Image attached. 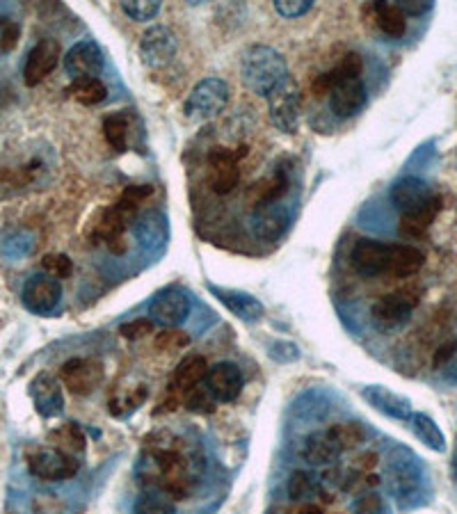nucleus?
Masks as SVG:
<instances>
[{
  "label": "nucleus",
  "instance_id": "obj_44",
  "mask_svg": "<svg viewBox=\"0 0 457 514\" xmlns=\"http://www.w3.org/2000/svg\"><path fill=\"white\" fill-rule=\"evenodd\" d=\"M272 7H275V12L279 16H284V19H298V16L307 14L311 7H314V3H311V0H277Z\"/></svg>",
  "mask_w": 457,
  "mask_h": 514
},
{
  "label": "nucleus",
  "instance_id": "obj_12",
  "mask_svg": "<svg viewBox=\"0 0 457 514\" xmlns=\"http://www.w3.org/2000/svg\"><path fill=\"white\" fill-rule=\"evenodd\" d=\"M389 261H391V243H380L373 238L357 240L352 247L350 263L359 275L366 279L387 277L389 275Z\"/></svg>",
  "mask_w": 457,
  "mask_h": 514
},
{
  "label": "nucleus",
  "instance_id": "obj_30",
  "mask_svg": "<svg viewBox=\"0 0 457 514\" xmlns=\"http://www.w3.org/2000/svg\"><path fill=\"white\" fill-rule=\"evenodd\" d=\"M286 227H288V213L284 208L270 206V208H263V211H259V215H256L254 234L263 240H277L284 234Z\"/></svg>",
  "mask_w": 457,
  "mask_h": 514
},
{
  "label": "nucleus",
  "instance_id": "obj_24",
  "mask_svg": "<svg viewBox=\"0 0 457 514\" xmlns=\"http://www.w3.org/2000/svg\"><path fill=\"white\" fill-rule=\"evenodd\" d=\"M208 368H211V366H208L206 359L199 357V355H190L188 359H183L172 373V380H170L172 391L174 393L179 391V393H183V396H186L190 389H195V387H199V384H204L206 375H208Z\"/></svg>",
  "mask_w": 457,
  "mask_h": 514
},
{
  "label": "nucleus",
  "instance_id": "obj_34",
  "mask_svg": "<svg viewBox=\"0 0 457 514\" xmlns=\"http://www.w3.org/2000/svg\"><path fill=\"white\" fill-rule=\"evenodd\" d=\"M154 195V186H147V183H142V186H128L124 192H122V197L117 199V204H115V208L119 213H124L126 218H131L133 220V215H135V211H138V208L147 202V199Z\"/></svg>",
  "mask_w": 457,
  "mask_h": 514
},
{
  "label": "nucleus",
  "instance_id": "obj_19",
  "mask_svg": "<svg viewBox=\"0 0 457 514\" xmlns=\"http://www.w3.org/2000/svg\"><path fill=\"white\" fill-rule=\"evenodd\" d=\"M288 188H291V174H288L286 167H277L275 172L266 179L256 181L254 186L247 190V202L254 206L256 211H263V208L277 206L286 197Z\"/></svg>",
  "mask_w": 457,
  "mask_h": 514
},
{
  "label": "nucleus",
  "instance_id": "obj_9",
  "mask_svg": "<svg viewBox=\"0 0 457 514\" xmlns=\"http://www.w3.org/2000/svg\"><path fill=\"white\" fill-rule=\"evenodd\" d=\"M21 302L30 313L51 316L62 302L60 279L46 275V272H37V275L28 277L21 288Z\"/></svg>",
  "mask_w": 457,
  "mask_h": 514
},
{
  "label": "nucleus",
  "instance_id": "obj_36",
  "mask_svg": "<svg viewBox=\"0 0 457 514\" xmlns=\"http://www.w3.org/2000/svg\"><path fill=\"white\" fill-rule=\"evenodd\" d=\"M119 7H122V12L128 16V19L138 23H147L151 19H156L160 12V3H156V0H124Z\"/></svg>",
  "mask_w": 457,
  "mask_h": 514
},
{
  "label": "nucleus",
  "instance_id": "obj_11",
  "mask_svg": "<svg viewBox=\"0 0 457 514\" xmlns=\"http://www.w3.org/2000/svg\"><path fill=\"white\" fill-rule=\"evenodd\" d=\"M106 377V368L99 359L94 357H76L69 359L67 364L60 368V382L67 387L74 396H90V393L99 387Z\"/></svg>",
  "mask_w": 457,
  "mask_h": 514
},
{
  "label": "nucleus",
  "instance_id": "obj_5",
  "mask_svg": "<svg viewBox=\"0 0 457 514\" xmlns=\"http://www.w3.org/2000/svg\"><path fill=\"white\" fill-rule=\"evenodd\" d=\"M247 144L238 147H213L208 151V167H211V190L215 195H229L240 183V160L247 156Z\"/></svg>",
  "mask_w": 457,
  "mask_h": 514
},
{
  "label": "nucleus",
  "instance_id": "obj_29",
  "mask_svg": "<svg viewBox=\"0 0 457 514\" xmlns=\"http://www.w3.org/2000/svg\"><path fill=\"white\" fill-rule=\"evenodd\" d=\"M439 211H442V204H435V206L426 208V211H419V213H412V215H400V224H398L400 238L416 240V238L426 236L430 224L435 222Z\"/></svg>",
  "mask_w": 457,
  "mask_h": 514
},
{
  "label": "nucleus",
  "instance_id": "obj_18",
  "mask_svg": "<svg viewBox=\"0 0 457 514\" xmlns=\"http://www.w3.org/2000/svg\"><path fill=\"white\" fill-rule=\"evenodd\" d=\"M131 224V218H126L124 213H119L115 206L101 211L99 220L94 222V234L92 243H103L108 245V250L112 254H124L128 250V240H126V229Z\"/></svg>",
  "mask_w": 457,
  "mask_h": 514
},
{
  "label": "nucleus",
  "instance_id": "obj_3",
  "mask_svg": "<svg viewBox=\"0 0 457 514\" xmlns=\"http://www.w3.org/2000/svg\"><path fill=\"white\" fill-rule=\"evenodd\" d=\"M229 99L231 90L227 80H222L218 76H208L192 87L186 99V106H183V112H186L188 122L204 124L220 117L224 108L229 106Z\"/></svg>",
  "mask_w": 457,
  "mask_h": 514
},
{
  "label": "nucleus",
  "instance_id": "obj_8",
  "mask_svg": "<svg viewBox=\"0 0 457 514\" xmlns=\"http://www.w3.org/2000/svg\"><path fill=\"white\" fill-rule=\"evenodd\" d=\"M391 204H394L396 211H400V215H412L426 211V208L435 204H442V197L437 195L428 181L419 179V176H403L391 188Z\"/></svg>",
  "mask_w": 457,
  "mask_h": 514
},
{
  "label": "nucleus",
  "instance_id": "obj_33",
  "mask_svg": "<svg viewBox=\"0 0 457 514\" xmlns=\"http://www.w3.org/2000/svg\"><path fill=\"white\" fill-rule=\"evenodd\" d=\"M330 435L334 437L336 444H339L341 451H350V448H357L359 444H364V441H366V428H364L362 423L343 421V423L332 425Z\"/></svg>",
  "mask_w": 457,
  "mask_h": 514
},
{
  "label": "nucleus",
  "instance_id": "obj_27",
  "mask_svg": "<svg viewBox=\"0 0 457 514\" xmlns=\"http://www.w3.org/2000/svg\"><path fill=\"white\" fill-rule=\"evenodd\" d=\"M371 12L384 37L400 39L407 32V16L396 3H382L380 0V3L371 5Z\"/></svg>",
  "mask_w": 457,
  "mask_h": 514
},
{
  "label": "nucleus",
  "instance_id": "obj_32",
  "mask_svg": "<svg viewBox=\"0 0 457 514\" xmlns=\"http://www.w3.org/2000/svg\"><path fill=\"white\" fill-rule=\"evenodd\" d=\"M51 441H53L55 448H60V451L78 457V453L85 451V441L87 439L83 435V430H80L76 423H67L55 432H51Z\"/></svg>",
  "mask_w": 457,
  "mask_h": 514
},
{
  "label": "nucleus",
  "instance_id": "obj_26",
  "mask_svg": "<svg viewBox=\"0 0 457 514\" xmlns=\"http://www.w3.org/2000/svg\"><path fill=\"white\" fill-rule=\"evenodd\" d=\"M407 425H410L412 435L421 441L423 446L430 448V451L435 453H446V437L442 428H439L437 421L432 419L430 414L426 412H414L412 419L407 421Z\"/></svg>",
  "mask_w": 457,
  "mask_h": 514
},
{
  "label": "nucleus",
  "instance_id": "obj_40",
  "mask_svg": "<svg viewBox=\"0 0 457 514\" xmlns=\"http://www.w3.org/2000/svg\"><path fill=\"white\" fill-rule=\"evenodd\" d=\"M352 514H389V505L378 492H366L352 505Z\"/></svg>",
  "mask_w": 457,
  "mask_h": 514
},
{
  "label": "nucleus",
  "instance_id": "obj_48",
  "mask_svg": "<svg viewBox=\"0 0 457 514\" xmlns=\"http://www.w3.org/2000/svg\"><path fill=\"white\" fill-rule=\"evenodd\" d=\"M19 35H21V28H19V23H5V28H3V32H0V48H3V51L7 53V51H14V46L19 44Z\"/></svg>",
  "mask_w": 457,
  "mask_h": 514
},
{
  "label": "nucleus",
  "instance_id": "obj_10",
  "mask_svg": "<svg viewBox=\"0 0 457 514\" xmlns=\"http://www.w3.org/2000/svg\"><path fill=\"white\" fill-rule=\"evenodd\" d=\"M179 53L176 35L165 26H151L140 39V60L147 69H165Z\"/></svg>",
  "mask_w": 457,
  "mask_h": 514
},
{
  "label": "nucleus",
  "instance_id": "obj_31",
  "mask_svg": "<svg viewBox=\"0 0 457 514\" xmlns=\"http://www.w3.org/2000/svg\"><path fill=\"white\" fill-rule=\"evenodd\" d=\"M103 135H106V142L112 149L126 151L128 135H131V115L117 112V115L106 117V122H103Z\"/></svg>",
  "mask_w": 457,
  "mask_h": 514
},
{
  "label": "nucleus",
  "instance_id": "obj_14",
  "mask_svg": "<svg viewBox=\"0 0 457 514\" xmlns=\"http://www.w3.org/2000/svg\"><path fill=\"white\" fill-rule=\"evenodd\" d=\"M149 316L163 327H176L190 316V297L179 286H170L160 291L149 304Z\"/></svg>",
  "mask_w": 457,
  "mask_h": 514
},
{
  "label": "nucleus",
  "instance_id": "obj_22",
  "mask_svg": "<svg viewBox=\"0 0 457 514\" xmlns=\"http://www.w3.org/2000/svg\"><path fill=\"white\" fill-rule=\"evenodd\" d=\"M366 99L368 94H366L364 80L348 78L336 85V90L330 96V108L339 119H348V117H355L357 112L366 106Z\"/></svg>",
  "mask_w": 457,
  "mask_h": 514
},
{
  "label": "nucleus",
  "instance_id": "obj_25",
  "mask_svg": "<svg viewBox=\"0 0 457 514\" xmlns=\"http://www.w3.org/2000/svg\"><path fill=\"white\" fill-rule=\"evenodd\" d=\"M302 453H304V460L316 464V467H325V464H332L339 460V455L343 451L330 435V430H323V432H311L307 441H304Z\"/></svg>",
  "mask_w": 457,
  "mask_h": 514
},
{
  "label": "nucleus",
  "instance_id": "obj_42",
  "mask_svg": "<svg viewBox=\"0 0 457 514\" xmlns=\"http://www.w3.org/2000/svg\"><path fill=\"white\" fill-rule=\"evenodd\" d=\"M190 345V336L181 329H165L156 336V350L170 352V350H183Z\"/></svg>",
  "mask_w": 457,
  "mask_h": 514
},
{
  "label": "nucleus",
  "instance_id": "obj_50",
  "mask_svg": "<svg viewBox=\"0 0 457 514\" xmlns=\"http://www.w3.org/2000/svg\"><path fill=\"white\" fill-rule=\"evenodd\" d=\"M300 514H325L323 508H318V505H304Z\"/></svg>",
  "mask_w": 457,
  "mask_h": 514
},
{
  "label": "nucleus",
  "instance_id": "obj_15",
  "mask_svg": "<svg viewBox=\"0 0 457 514\" xmlns=\"http://www.w3.org/2000/svg\"><path fill=\"white\" fill-rule=\"evenodd\" d=\"M103 67H106V58H103L101 46L92 39H83V42L74 44L64 55V71L71 76V80L99 78Z\"/></svg>",
  "mask_w": 457,
  "mask_h": 514
},
{
  "label": "nucleus",
  "instance_id": "obj_49",
  "mask_svg": "<svg viewBox=\"0 0 457 514\" xmlns=\"http://www.w3.org/2000/svg\"><path fill=\"white\" fill-rule=\"evenodd\" d=\"M396 5L403 10L405 16H421L435 7L432 3H423V0H403V3H396Z\"/></svg>",
  "mask_w": 457,
  "mask_h": 514
},
{
  "label": "nucleus",
  "instance_id": "obj_4",
  "mask_svg": "<svg viewBox=\"0 0 457 514\" xmlns=\"http://www.w3.org/2000/svg\"><path fill=\"white\" fill-rule=\"evenodd\" d=\"M419 302L421 295L416 288H400V291L382 295L371 309L375 327L384 334L400 332L412 320V313L419 307Z\"/></svg>",
  "mask_w": 457,
  "mask_h": 514
},
{
  "label": "nucleus",
  "instance_id": "obj_2",
  "mask_svg": "<svg viewBox=\"0 0 457 514\" xmlns=\"http://www.w3.org/2000/svg\"><path fill=\"white\" fill-rule=\"evenodd\" d=\"M240 78L247 90L256 96H268L284 85L288 78V64L277 48L266 44H254L240 58Z\"/></svg>",
  "mask_w": 457,
  "mask_h": 514
},
{
  "label": "nucleus",
  "instance_id": "obj_13",
  "mask_svg": "<svg viewBox=\"0 0 457 514\" xmlns=\"http://www.w3.org/2000/svg\"><path fill=\"white\" fill-rule=\"evenodd\" d=\"M62 48L55 39L46 37L30 48L26 64H23V83L28 87H37L42 80L53 74L55 67L60 64Z\"/></svg>",
  "mask_w": 457,
  "mask_h": 514
},
{
  "label": "nucleus",
  "instance_id": "obj_6",
  "mask_svg": "<svg viewBox=\"0 0 457 514\" xmlns=\"http://www.w3.org/2000/svg\"><path fill=\"white\" fill-rule=\"evenodd\" d=\"M28 469L35 478L46 480V483H62L71 480L80 469L76 455H69L55 446L35 448L28 453Z\"/></svg>",
  "mask_w": 457,
  "mask_h": 514
},
{
  "label": "nucleus",
  "instance_id": "obj_37",
  "mask_svg": "<svg viewBox=\"0 0 457 514\" xmlns=\"http://www.w3.org/2000/svg\"><path fill=\"white\" fill-rule=\"evenodd\" d=\"M135 514H176V508L167 496L144 494L135 503Z\"/></svg>",
  "mask_w": 457,
  "mask_h": 514
},
{
  "label": "nucleus",
  "instance_id": "obj_20",
  "mask_svg": "<svg viewBox=\"0 0 457 514\" xmlns=\"http://www.w3.org/2000/svg\"><path fill=\"white\" fill-rule=\"evenodd\" d=\"M30 398L35 403V409L44 419H55L62 414L64 398L60 380H55L51 373H39L35 380L30 382Z\"/></svg>",
  "mask_w": 457,
  "mask_h": 514
},
{
  "label": "nucleus",
  "instance_id": "obj_41",
  "mask_svg": "<svg viewBox=\"0 0 457 514\" xmlns=\"http://www.w3.org/2000/svg\"><path fill=\"white\" fill-rule=\"evenodd\" d=\"M341 80L343 78L336 67L325 71V74L314 78V83H311V94H314V99H325V96H332V92L336 90V85H339Z\"/></svg>",
  "mask_w": 457,
  "mask_h": 514
},
{
  "label": "nucleus",
  "instance_id": "obj_23",
  "mask_svg": "<svg viewBox=\"0 0 457 514\" xmlns=\"http://www.w3.org/2000/svg\"><path fill=\"white\" fill-rule=\"evenodd\" d=\"M135 238L144 247V250H160L170 238V227H167V218L160 211H147L138 215L133 224Z\"/></svg>",
  "mask_w": 457,
  "mask_h": 514
},
{
  "label": "nucleus",
  "instance_id": "obj_47",
  "mask_svg": "<svg viewBox=\"0 0 457 514\" xmlns=\"http://www.w3.org/2000/svg\"><path fill=\"white\" fill-rule=\"evenodd\" d=\"M270 357L277 359V361H293V359L300 357V348L295 343H288V341L272 343L270 345Z\"/></svg>",
  "mask_w": 457,
  "mask_h": 514
},
{
  "label": "nucleus",
  "instance_id": "obj_43",
  "mask_svg": "<svg viewBox=\"0 0 457 514\" xmlns=\"http://www.w3.org/2000/svg\"><path fill=\"white\" fill-rule=\"evenodd\" d=\"M154 329H156L154 320L138 318V320H131V323L119 325V334H122L128 341H138V339H144V336H149Z\"/></svg>",
  "mask_w": 457,
  "mask_h": 514
},
{
  "label": "nucleus",
  "instance_id": "obj_39",
  "mask_svg": "<svg viewBox=\"0 0 457 514\" xmlns=\"http://www.w3.org/2000/svg\"><path fill=\"white\" fill-rule=\"evenodd\" d=\"M183 403H186L190 412H195V414H211L215 409V400H213L211 393H208L204 384H199V387L190 389L186 393V400H183Z\"/></svg>",
  "mask_w": 457,
  "mask_h": 514
},
{
  "label": "nucleus",
  "instance_id": "obj_17",
  "mask_svg": "<svg viewBox=\"0 0 457 514\" xmlns=\"http://www.w3.org/2000/svg\"><path fill=\"white\" fill-rule=\"evenodd\" d=\"M359 396L364 398L366 405H371L375 412H380L382 416H387V419H394V421H410L414 409H412V400L407 396H400V393L391 391L387 387H382V384H368L362 391H359Z\"/></svg>",
  "mask_w": 457,
  "mask_h": 514
},
{
  "label": "nucleus",
  "instance_id": "obj_16",
  "mask_svg": "<svg viewBox=\"0 0 457 514\" xmlns=\"http://www.w3.org/2000/svg\"><path fill=\"white\" fill-rule=\"evenodd\" d=\"M204 387L211 393L215 403H234L243 391V373L231 361H218V364L208 368Z\"/></svg>",
  "mask_w": 457,
  "mask_h": 514
},
{
  "label": "nucleus",
  "instance_id": "obj_35",
  "mask_svg": "<svg viewBox=\"0 0 457 514\" xmlns=\"http://www.w3.org/2000/svg\"><path fill=\"white\" fill-rule=\"evenodd\" d=\"M288 496L293 501H307L318 492V480L307 471H293L291 478H288Z\"/></svg>",
  "mask_w": 457,
  "mask_h": 514
},
{
  "label": "nucleus",
  "instance_id": "obj_38",
  "mask_svg": "<svg viewBox=\"0 0 457 514\" xmlns=\"http://www.w3.org/2000/svg\"><path fill=\"white\" fill-rule=\"evenodd\" d=\"M42 272L55 279H69L74 272V263L67 254H46L42 259Z\"/></svg>",
  "mask_w": 457,
  "mask_h": 514
},
{
  "label": "nucleus",
  "instance_id": "obj_46",
  "mask_svg": "<svg viewBox=\"0 0 457 514\" xmlns=\"http://www.w3.org/2000/svg\"><path fill=\"white\" fill-rule=\"evenodd\" d=\"M457 357V339H451L439 345L435 350V357H432V366L437 368V371H444L453 364V359Z\"/></svg>",
  "mask_w": 457,
  "mask_h": 514
},
{
  "label": "nucleus",
  "instance_id": "obj_45",
  "mask_svg": "<svg viewBox=\"0 0 457 514\" xmlns=\"http://www.w3.org/2000/svg\"><path fill=\"white\" fill-rule=\"evenodd\" d=\"M32 250V240L23 234H14L12 238L3 240V245H0V252L5 256H10V259H19V256H26Z\"/></svg>",
  "mask_w": 457,
  "mask_h": 514
},
{
  "label": "nucleus",
  "instance_id": "obj_1",
  "mask_svg": "<svg viewBox=\"0 0 457 514\" xmlns=\"http://www.w3.org/2000/svg\"><path fill=\"white\" fill-rule=\"evenodd\" d=\"M387 483L400 512L421 508L430 501V478L421 457L407 446H394L387 455Z\"/></svg>",
  "mask_w": 457,
  "mask_h": 514
},
{
  "label": "nucleus",
  "instance_id": "obj_7",
  "mask_svg": "<svg viewBox=\"0 0 457 514\" xmlns=\"http://www.w3.org/2000/svg\"><path fill=\"white\" fill-rule=\"evenodd\" d=\"M268 110H270V122L277 131L286 135H295L300 131V87L295 85L293 78H288L284 85H279L275 92L268 96Z\"/></svg>",
  "mask_w": 457,
  "mask_h": 514
},
{
  "label": "nucleus",
  "instance_id": "obj_21",
  "mask_svg": "<svg viewBox=\"0 0 457 514\" xmlns=\"http://www.w3.org/2000/svg\"><path fill=\"white\" fill-rule=\"evenodd\" d=\"M208 291L215 295V300L222 302L236 318L245 320V323H256V320L263 318L266 307H263L261 300H256L254 295L234 291V288H220L215 284H208Z\"/></svg>",
  "mask_w": 457,
  "mask_h": 514
},
{
  "label": "nucleus",
  "instance_id": "obj_28",
  "mask_svg": "<svg viewBox=\"0 0 457 514\" xmlns=\"http://www.w3.org/2000/svg\"><path fill=\"white\" fill-rule=\"evenodd\" d=\"M67 94L78 101L80 106H101L108 99V87L103 85L101 78H78L71 80Z\"/></svg>",
  "mask_w": 457,
  "mask_h": 514
}]
</instances>
